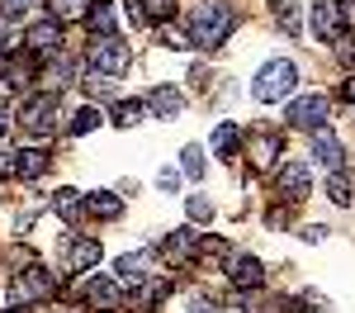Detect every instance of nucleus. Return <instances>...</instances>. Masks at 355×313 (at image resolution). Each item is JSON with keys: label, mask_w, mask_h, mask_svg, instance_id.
Wrapping results in <instances>:
<instances>
[{"label": "nucleus", "mask_w": 355, "mask_h": 313, "mask_svg": "<svg viewBox=\"0 0 355 313\" xmlns=\"http://www.w3.org/2000/svg\"><path fill=\"white\" fill-rule=\"evenodd\" d=\"M336 57H341L346 71H355V33H341V38H336Z\"/></svg>", "instance_id": "36"}, {"label": "nucleus", "mask_w": 355, "mask_h": 313, "mask_svg": "<svg viewBox=\"0 0 355 313\" xmlns=\"http://www.w3.org/2000/svg\"><path fill=\"white\" fill-rule=\"evenodd\" d=\"M76 294L85 304H95L100 313H119V304H123V285L110 280V276H90V271L76 280Z\"/></svg>", "instance_id": "5"}, {"label": "nucleus", "mask_w": 355, "mask_h": 313, "mask_svg": "<svg viewBox=\"0 0 355 313\" xmlns=\"http://www.w3.org/2000/svg\"><path fill=\"white\" fill-rule=\"evenodd\" d=\"M90 71L100 76H123L128 71V43L114 33V38H95L90 43Z\"/></svg>", "instance_id": "7"}, {"label": "nucleus", "mask_w": 355, "mask_h": 313, "mask_svg": "<svg viewBox=\"0 0 355 313\" xmlns=\"http://www.w3.org/2000/svg\"><path fill=\"white\" fill-rule=\"evenodd\" d=\"M48 171V152L43 147H24V152H15V176L19 180H38Z\"/></svg>", "instance_id": "20"}, {"label": "nucleus", "mask_w": 355, "mask_h": 313, "mask_svg": "<svg viewBox=\"0 0 355 313\" xmlns=\"http://www.w3.org/2000/svg\"><path fill=\"white\" fill-rule=\"evenodd\" d=\"M57 313H81V309H57Z\"/></svg>", "instance_id": "46"}, {"label": "nucleus", "mask_w": 355, "mask_h": 313, "mask_svg": "<svg viewBox=\"0 0 355 313\" xmlns=\"http://www.w3.org/2000/svg\"><path fill=\"white\" fill-rule=\"evenodd\" d=\"M10 313H24V309H10Z\"/></svg>", "instance_id": "47"}, {"label": "nucleus", "mask_w": 355, "mask_h": 313, "mask_svg": "<svg viewBox=\"0 0 355 313\" xmlns=\"http://www.w3.org/2000/svg\"><path fill=\"white\" fill-rule=\"evenodd\" d=\"M185 209H190L194 223H209V219H214V204H209L204 195H190V204H185Z\"/></svg>", "instance_id": "37"}, {"label": "nucleus", "mask_w": 355, "mask_h": 313, "mask_svg": "<svg viewBox=\"0 0 355 313\" xmlns=\"http://www.w3.org/2000/svg\"><path fill=\"white\" fill-rule=\"evenodd\" d=\"M308 190H313V171H308V162H279V167H275V195L284 199V204L308 199Z\"/></svg>", "instance_id": "6"}, {"label": "nucleus", "mask_w": 355, "mask_h": 313, "mask_svg": "<svg viewBox=\"0 0 355 313\" xmlns=\"http://www.w3.org/2000/svg\"><path fill=\"white\" fill-rule=\"evenodd\" d=\"M175 0H133V15L137 19H171Z\"/></svg>", "instance_id": "26"}, {"label": "nucleus", "mask_w": 355, "mask_h": 313, "mask_svg": "<svg viewBox=\"0 0 355 313\" xmlns=\"http://www.w3.org/2000/svg\"><path fill=\"white\" fill-rule=\"evenodd\" d=\"M19 124H24L33 138H48V133H57V124H62V105H57V90H43V95L24 100V110H19Z\"/></svg>", "instance_id": "4"}, {"label": "nucleus", "mask_w": 355, "mask_h": 313, "mask_svg": "<svg viewBox=\"0 0 355 313\" xmlns=\"http://www.w3.org/2000/svg\"><path fill=\"white\" fill-rule=\"evenodd\" d=\"M294 81H299V67H294L289 57H275V62L261 67V76L251 81V95H256L261 105H275V100H284V95L294 90Z\"/></svg>", "instance_id": "2"}, {"label": "nucleus", "mask_w": 355, "mask_h": 313, "mask_svg": "<svg viewBox=\"0 0 355 313\" xmlns=\"http://www.w3.org/2000/svg\"><path fill=\"white\" fill-rule=\"evenodd\" d=\"M199 237H204V232H194V228H175V232H166V242H162L166 261H190V256L199 252Z\"/></svg>", "instance_id": "15"}, {"label": "nucleus", "mask_w": 355, "mask_h": 313, "mask_svg": "<svg viewBox=\"0 0 355 313\" xmlns=\"http://www.w3.org/2000/svg\"><path fill=\"white\" fill-rule=\"evenodd\" d=\"M157 185H162L166 195H171V190H175V185H180V171H171V167H162V171H157Z\"/></svg>", "instance_id": "38"}, {"label": "nucleus", "mask_w": 355, "mask_h": 313, "mask_svg": "<svg viewBox=\"0 0 355 313\" xmlns=\"http://www.w3.org/2000/svg\"><path fill=\"white\" fill-rule=\"evenodd\" d=\"M180 157H185V162H180V171H185L190 180H204V147H194V142H190Z\"/></svg>", "instance_id": "31"}, {"label": "nucleus", "mask_w": 355, "mask_h": 313, "mask_svg": "<svg viewBox=\"0 0 355 313\" xmlns=\"http://www.w3.org/2000/svg\"><path fill=\"white\" fill-rule=\"evenodd\" d=\"M162 43H166V48H175V53H180V48H194L190 33H185V28H175V24H162Z\"/></svg>", "instance_id": "35"}, {"label": "nucleus", "mask_w": 355, "mask_h": 313, "mask_svg": "<svg viewBox=\"0 0 355 313\" xmlns=\"http://www.w3.org/2000/svg\"><path fill=\"white\" fill-rule=\"evenodd\" d=\"M190 313H223V309L214 304V299H204V294H194V299H190Z\"/></svg>", "instance_id": "41"}, {"label": "nucleus", "mask_w": 355, "mask_h": 313, "mask_svg": "<svg viewBox=\"0 0 355 313\" xmlns=\"http://www.w3.org/2000/svg\"><path fill=\"white\" fill-rule=\"evenodd\" d=\"M246 152H251V167H275V157L284 152V138L275 128H256L246 138Z\"/></svg>", "instance_id": "12"}, {"label": "nucleus", "mask_w": 355, "mask_h": 313, "mask_svg": "<svg viewBox=\"0 0 355 313\" xmlns=\"http://www.w3.org/2000/svg\"><path fill=\"white\" fill-rule=\"evenodd\" d=\"M227 242L223 237H199V261H209V266H218V261H227Z\"/></svg>", "instance_id": "29"}, {"label": "nucleus", "mask_w": 355, "mask_h": 313, "mask_svg": "<svg viewBox=\"0 0 355 313\" xmlns=\"http://www.w3.org/2000/svg\"><path fill=\"white\" fill-rule=\"evenodd\" d=\"M237 142H242V128H237V124H218V133H214V152H218V157H232Z\"/></svg>", "instance_id": "25"}, {"label": "nucleus", "mask_w": 355, "mask_h": 313, "mask_svg": "<svg viewBox=\"0 0 355 313\" xmlns=\"http://www.w3.org/2000/svg\"><path fill=\"white\" fill-rule=\"evenodd\" d=\"M303 304H308L313 313H331V304L322 299V294H318V289H308V294H303Z\"/></svg>", "instance_id": "39"}, {"label": "nucleus", "mask_w": 355, "mask_h": 313, "mask_svg": "<svg viewBox=\"0 0 355 313\" xmlns=\"http://www.w3.org/2000/svg\"><path fill=\"white\" fill-rule=\"evenodd\" d=\"M227 276H232L237 289H256V285H261V261H256V256H232V261H227Z\"/></svg>", "instance_id": "19"}, {"label": "nucleus", "mask_w": 355, "mask_h": 313, "mask_svg": "<svg viewBox=\"0 0 355 313\" xmlns=\"http://www.w3.org/2000/svg\"><path fill=\"white\" fill-rule=\"evenodd\" d=\"M299 237H303V242H322V237H327V228H322V223H303Z\"/></svg>", "instance_id": "40"}, {"label": "nucleus", "mask_w": 355, "mask_h": 313, "mask_svg": "<svg viewBox=\"0 0 355 313\" xmlns=\"http://www.w3.org/2000/svg\"><path fill=\"white\" fill-rule=\"evenodd\" d=\"M90 5H95V0H48V10H53L57 24H62V19H85Z\"/></svg>", "instance_id": "24"}, {"label": "nucleus", "mask_w": 355, "mask_h": 313, "mask_svg": "<svg viewBox=\"0 0 355 313\" xmlns=\"http://www.w3.org/2000/svg\"><path fill=\"white\" fill-rule=\"evenodd\" d=\"M223 313H261L256 309V299H251V289H237L227 304H223Z\"/></svg>", "instance_id": "34"}, {"label": "nucleus", "mask_w": 355, "mask_h": 313, "mask_svg": "<svg viewBox=\"0 0 355 313\" xmlns=\"http://www.w3.org/2000/svg\"><path fill=\"white\" fill-rule=\"evenodd\" d=\"M313 157H318V167H327V171H341V162H346L341 142L331 138L327 128H322V133H313Z\"/></svg>", "instance_id": "18"}, {"label": "nucleus", "mask_w": 355, "mask_h": 313, "mask_svg": "<svg viewBox=\"0 0 355 313\" xmlns=\"http://www.w3.org/2000/svg\"><path fill=\"white\" fill-rule=\"evenodd\" d=\"M327 195H331V204H351V180H346V171H331Z\"/></svg>", "instance_id": "32"}, {"label": "nucleus", "mask_w": 355, "mask_h": 313, "mask_svg": "<svg viewBox=\"0 0 355 313\" xmlns=\"http://www.w3.org/2000/svg\"><path fill=\"white\" fill-rule=\"evenodd\" d=\"M152 271H157V252H152V247H142V252L119 256L114 280H119V285H142V280H152Z\"/></svg>", "instance_id": "10"}, {"label": "nucleus", "mask_w": 355, "mask_h": 313, "mask_svg": "<svg viewBox=\"0 0 355 313\" xmlns=\"http://www.w3.org/2000/svg\"><path fill=\"white\" fill-rule=\"evenodd\" d=\"M15 171V152H0V176H10Z\"/></svg>", "instance_id": "42"}, {"label": "nucleus", "mask_w": 355, "mask_h": 313, "mask_svg": "<svg viewBox=\"0 0 355 313\" xmlns=\"http://www.w3.org/2000/svg\"><path fill=\"white\" fill-rule=\"evenodd\" d=\"M0 38H10V15H0Z\"/></svg>", "instance_id": "44"}, {"label": "nucleus", "mask_w": 355, "mask_h": 313, "mask_svg": "<svg viewBox=\"0 0 355 313\" xmlns=\"http://www.w3.org/2000/svg\"><path fill=\"white\" fill-rule=\"evenodd\" d=\"M346 105L355 110V81H346Z\"/></svg>", "instance_id": "43"}, {"label": "nucleus", "mask_w": 355, "mask_h": 313, "mask_svg": "<svg viewBox=\"0 0 355 313\" xmlns=\"http://www.w3.org/2000/svg\"><path fill=\"white\" fill-rule=\"evenodd\" d=\"M43 81H48V90H62V85H71V81H76V57L57 53L53 62H48V71H43Z\"/></svg>", "instance_id": "21"}, {"label": "nucleus", "mask_w": 355, "mask_h": 313, "mask_svg": "<svg viewBox=\"0 0 355 313\" xmlns=\"http://www.w3.org/2000/svg\"><path fill=\"white\" fill-rule=\"evenodd\" d=\"M24 43H28V53H33V57H48V62H53V57L62 53V24L48 15V19H38V24L24 33Z\"/></svg>", "instance_id": "11"}, {"label": "nucleus", "mask_w": 355, "mask_h": 313, "mask_svg": "<svg viewBox=\"0 0 355 313\" xmlns=\"http://www.w3.org/2000/svg\"><path fill=\"white\" fill-rule=\"evenodd\" d=\"M53 209H57V219L76 223V219H81V209H85L81 190H57V195H53Z\"/></svg>", "instance_id": "23"}, {"label": "nucleus", "mask_w": 355, "mask_h": 313, "mask_svg": "<svg viewBox=\"0 0 355 313\" xmlns=\"http://www.w3.org/2000/svg\"><path fill=\"white\" fill-rule=\"evenodd\" d=\"M275 19H279V28H284V33H299V10H294V5H284V0H279V5H275Z\"/></svg>", "instance_id": "33"}, {"label": "nucleus", "mask_w": 355, "mask_h": 313, "mask_svg": "<svg viewBox=\"0 0 355 313\" xmlns=\"http://www.w3.org/2000/svg\"><path fill=\"white\" fill-rule=\"evenodd\" d=\"M346 19H351V5H346V0H318V5H313V33H318L322 43H336V38L346 33Z\"/></svg>", "instance_id": "8"}, {"label": "nucleus", "mask_w": 355, "mask_h": 313, "mask_svg": "<svg viewBox=\"0 0 355 313\" xmlns=\"http://www.w3.org/2000/svg\"><path fill=\"white\" fill-rule=\"evenodd\" d=\"M327 119H331L327 95H299V100L289 105V124H294V128H313V133H322Z\"/></svg>", "instance_id": "9"}, {"label": "nucleus", "mask_w": 355, "mask_h": 313, "mask_svg": "<svg viewBox=\"0 0 355 313\" xmlns=\"http://www.w3.org/2000/svg\"><path fill=\"white\" fill-rule=\"evenodd\" d=\"M28 76H33V71H28L24 57H19V62H15V57L5 62V90H28Z\"/></svg>", "instance_id": "27"}, {"label": "nucleus", "mask_w": 355, "mask_h": 313, "mask_svg": "<svg viewBox=\"0 0 355 313\" xmlns=\"http://www.w3.org/2000/svg\"><path fill=\"white\" fill-rule=\"evenodd\" d=\"M62 261H67V271H95L100 266V242L95 237H71L67 242V252H62Z\"/></svg>", "instance_id": "13"}, {"label": "nucleus", "mask_w": 355, "mask_h": 313, "mask_svg": "<svg viewBox=\"0 0 355 313\" xmlns=\"http://www.w3.org/2000/svg\"><path fill=\"white\" fill-rule=\"evenodd\" d=\"M166 294H171V280H142L133 285V299H128V309L133 313H157V304H166Z\"/></svg>", "instance_id": "14"}, {"label": "nucleus", "mask_w": 355, "mask_h": 313, "mask_svg": "<svg viewBox=\"0 0 355 313\" xmlns=\"http://www.w3.org/2000/svg\"><path fill=\"white\" fill-rule=\"evenodd\" d=\"M147 110L157 114V119H180V110H185V95H180L175 85H157V90L147 95Z\"/></svg>", "instance_id": "16"}, {"label": "nucleus", "mask_w": 355, "mask_h": 313, "mask_svg": "<svg viewBox=\"0 0 355 313\" xmlns=\"http://www.w3.org/2000/svg\"><path fill=\"white\" fill-rule=\"evenodd\" d=\"M5 128H10V114H5V110H0V133H5Z\"/></svg>", "instance_id": "45"}, {"label": "nucleus", "mask_w": 355, "mask_h": 313, "mask_svg": "<svg viewBox=\"0 0 355 313\" xmlns=\"http://www.w3.org/2000/svg\"><path fill=\"white\" fill-rule=\"evenodd\" d=\"M85 209H90L95 219H119V214H123V199L114 195V190H90V195H85Z\"/></svg>", "instance_id": "22"}, {"label": "nucleus", "mask_w": 355, "mask_h": 313, "mask_svg": "<svg viewBox=\"0 0 355 313\" xmlns=\"http://www.w3.org/2000/svg\"><path fill=\"white\" fill-rule=\"evenodd\" d=\"M57 289V276L48 271V266H28V271H19L15 280H10V309H28V304H38V299H53Z\"/></svg>", "instance_id": "3"}, {"label": "nucleus", "mask_w": 355, "mask_h": 313, "mask_svg": "<svg viewBox=\"0 0 355 313\" xmlns=\"http://www.w3.org/2000/svg\"><path fill=\"white\" fill-rule=\"evenodd\" d=\"M100 124H105V114L95 110V105H81V110H76V119H71V133L81 138V133H95Z\"/></svg>", "instance_id": "28"}, {"label": "nucleus", "mask_w": 355, "mask_h": 313, "mask_svg": "<svg viewBox=\"0 0 355 313\" xmlns=\"http://www.w3.org/2000/svg\"><path fill=\"white\" fill-rule=\"evenodd\" d=\"M232 28H237V10L227 0H199L185 19V33H190L194 48H218L232 38Z\"/></svg>", "instance_id": "1"}, {"label": "nucleus", "mask_w": 355, "mask_h": 313, "mask_svg": "<svg viewBox=\"0 0 355 313\" xmlns=\"http://www.w3.org/2000/svg\"><path fill=\"white\" fill-rule=\"evenodd\" d=\"M142 110H147L142 100H119V105H114V124H123V128H128V124H142Z\"/></svg>", "instance_id": "30"}, {"label": "nucleus", "mask_w": 355, "mask_h": 313, "mask_svg": "<svg viewBox=\"0 0 355 313\" xmlns=\"http://www.w3.org/2000/svg\"><path fill=\"white\" fill-rule=\"evenodd\" d=\"M85 28H90L95 38H114V28H119V10H114L110 0H95L90 15H85Z\"/></svg>", "instance_id": "17"}]
</instances>
